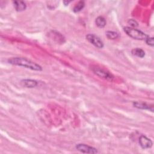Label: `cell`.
Listing matches in <instances>:
<instances>
[{"mask_svg":"<svg viewBox=\"0 0 154 154\" xmlns=\"http://www.w3.org/2000/svg\"><path fill=\"white\" fill-rule=\"evenodd\" d=\"M8 62L11 64L22 66L35 71L42 70V67L39 64L23 57H13L8 59Z\"/></svg>","mask_w":154,"mask_h":154,"instance_id":"6da1fadb","label":"cell"},{"mask_svg":"<svg viewBox=\"0 0 154 154\" xmlns=\"http://www.w3.org/2000/svg\"><path fill=\"white\" fill-rule=\"evenodd\" d=\"M123 30L128 35L135 40H145L149 37V35L144 32L136 28H133L129 26L124 27Z\"/></svg>","mask_w":154,"mask_h":154,"instance_id":"7a4b0ae2","label":"cell"},{"mask_svg":"<svg viewBox=\"0 0 154 154\" xmlns=\"http://www.w3.org/2000/svg\"><path fill=\"white\" fill-rule=\"evenodd\" d=\"M91 70L95 75H96L97 76L102 79L109 81H112L114 79V76L108 71L102 68H100L97 66H93L92 67Z\"/></svg>","mask_w":154,"mask_h":154,"instance_id":"3957f363","label":"cell"},{"mask_svg":"<svg viewBox=\"0 0 154 154\" xmlns=\"http://www.w3.org/2000/svg\"><path fill=\"white\" fill-rule=\"evenodd\" d=\"M86 38L90 43L97 48L101 49L104 46L103 42L97 36L93 34H87L86 35Z\"/></svg>","mask_w":154,"mask_h":154,"instance_id":"277c9868","label":"cell"},{"mask_svg":"<svg viewBox=\"0 0 154 154\" xmlns=\"http://www.w3.org/2000/svg\"><path fill=\"white\" fill-rule=\"evenodd\" d=\"M75 148L78 151L85 153H96L97 150L96 148L87 145L85 144H78L76 145Z\"/></svg>","mask_w":154,"mask_h":154,"instance_id":"5b68a950","label":"cell"},{"mask_svg":"<svg viewBox=\"0 0 154 154\" xmlns=\"http://www.w3.org/2000/svg\"><path fill=\"white\" fill-rule=\"evenodd\" d=\"M139 144L143 149H149L152 146V141L145 135H141L139 138Z\"/></svg>","mask_w":154,"mask_h":154,"instance_id":"8992f818","label":"cell"},{"mask_svg":"<svg viewBox=\"0 0 154 154\" xmlns=\"http://www.w3.org/2000/svg\"><path fill=\"white\" fill-rule=\"evenodd\" d=\"M21 84L23 86L27 88L35 87L38 85V82L35 79H25L21 81Z\"/></svg>","mask_w":154,"mask_h":154,"instance_id":"52a82bcc","label":"cell"},{"mask_svg":"<svg viewBox=\"0 0 154 154\" xmlns=\"http://www.w3.org/2000/svg\"><path fill=\"white\" fill-rule=\"evenodd\" d=\"M13 6L17 11H22L26 8V3L22 1H15L13 2Z\"/></svg>","mask_w":154,"mask_h":154,"instance_id":"ba28073f","label":"cell"},{"mask_svg":"<svg viewBox=\"0 0 154 154\" xmlns=\"http://www.w3.org/2000/svg\"><path fill=\"white\" fill-rule=\"evenodd\" d=\"M133 105L135 107L139 108V109H150L152 111H153V108L152 106H150L149 105L147 104L146 103L142 102H133Z\"/></svg>","mask_w":154,"mask_h":154,"instance_id":"9c48e42d","label":"cell"},{"mask_svg":"<svg viewBox=\"0 0 154 154\" xmlns=\"http://www.w3.org/2000/svg\"><path fill=\"white\" fill-rule=\"evenodd\" d=\"M95 23L96 25L100 28H102L103 27H105V26L106 25V20L105 19V18L102 16H98L95 20Z\"/></svg>","mask_w":154,"mask_h":154,"instance_id":"30bf717a","label":"cell"},{"mask_svg":"<svg viewBox=\"0 0 154 154\" xmlns=\"http://www.w3.org/2000/svg\"><path fill=\"white\" fill-rule=\"evenodd\" d=\"M132 54L140 58H143L145 55V52L140 48H135L132 50Z\"/></svg>","mask_w":154,"mask_h":154,"instance_id":"8fae6325","label":"cell"},{"mask_svg":"<svg viewBox=\"0 0 154 154\" xmlns=\"http://www.w3.org/2000/svg\"><path fill=\"white\" fill-rule=\"evenodd\" d=\"M106 36L108 39L114 40L119 37V34L117 32L112 31H108L106 32Z\"/></svg>","mask_w":154,"mask_h":154,"instance_id":"7c38bea8","label":"cell"},{"mask_svg":"<svg viewBox=\"0 0 154 154\" xmlns=\"http://www.w3.org/2000/svg\"><path fill=\"white\" fill-rule=\"evenodd\" d=\"M84 6H85V2H84V1H79V2H78L75 5V7H74L73 8V11L75 13L79 12V11H80L81 10L83 9V8L84 7Z\"/></svg>","mask_w":154,"mask_h":154,"instance_id":"4fadbf2b","label":"cell"},{"mask_svg":"<svg viewBox=\"0 0 154 154\" xmlns=\"http://www.w3.org/2000/svg\"><path fill=\"white\" fill-rule=\"evenodd\" d=\"M128 23L130 25L129 27H131V28H135L136 27H137L138 26V22L136 20L132 19H129L128 21Z\"/></svg>","mask_w":154,"mask_h":154,"instance_id":"5bb4252c","label":"cell"},{"mask_svg":"<svg viewBox=\"0 0 154 154\" xmlns=\"http://www.w3.org/2000/svg\"><path fill=\"white\" fill-rule=\"evenodd\" d=\"M146 43H147V45L150 46H153L154 45V42H153V37H148L146 40Z\"/></svg>","mask_w":154,"mask_h":154,"instance_id":"9a60e30c","label":"cell"},{"mask_svg":"<svg viewBox=\"0 0 154 154\" xmlns=\"http://www.w3.org/2000/svg\"><path fill=\"white\" fill-rule=\"evenodd\" d=\"M70 1H63V3L64 4V5H68V4H69V3H70Z\"/></svg>","mask_w":154,"mask_h":154,"instance_id":"2e32d148","label":"cell"}]
</instances>
